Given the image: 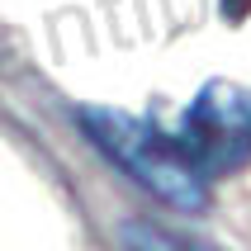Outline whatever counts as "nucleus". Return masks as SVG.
I'll return each instance as SVG.
<instances>
[{
    "mask_svg": "<svg viewBox=\"0 0 251 251\" xmlns=\"http://www.w3.org/2000/svg\"><path fill=\"white\" fill-rule=\"evenodd\" d=\"M166 128L185 156L209 180H218L251 161V90L237 81H209L180 114H171Z\"/></svg>",
    "mask_w": 251,
    "mask_h": 251,
    "instance_id": "2",
    "label": "nucleus"
},
{
    "mask_svg": "<svg viewBox=\"0 0 251 251\" xmlns=\"http://www.w3.org/2000/svg\"><path fill=\"white\" fill-rule=\"evenodd\" d=\"M247 10H251V0H223V14H227V19H242Z\"/></svg>",
    "mask_w": 251,
    "mask_h": 251,
    "instance_id": "3",
    "label": "nucleus"
},
{
    "mask_svg": "<svg viewBox=\"0 0 251 251\" xmlns=\"http://www.w3.org/2000/svg\"><path fill=\"white\" fill-rule=\"evenodd\" d=\"M76 119H81V128L90 133V142H95L124 176H133L147 195L166 199V204H176V209H185V213L204 209L209 176L185 156V147L176 142L166 119H142V114L104 109V104H85Z\"/></svg>",
    "mask_w": 251,
    "mask_h": 251,
    "instance_id": "1",
    "label": "nucleus"
}]
</instances>
